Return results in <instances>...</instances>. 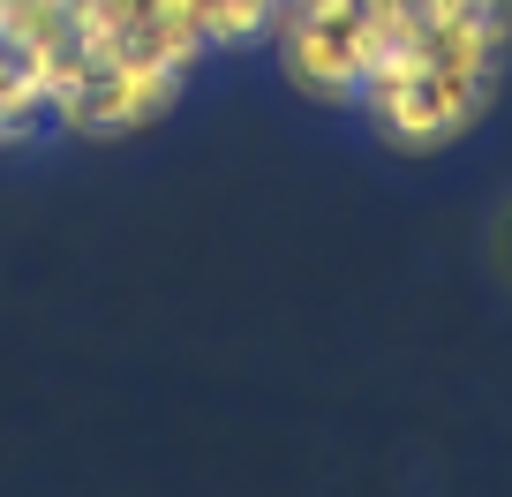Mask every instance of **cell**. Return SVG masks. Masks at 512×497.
<instances>
[{
  "instance_id": "6da1fadb",
  "label": "cell",
  "mask_w": 512,
  "mask_h": 497,
  "mask_svg": "<svg viewBox=\"0 0 512 497\" xmlns=\"http://www.w3.org/2000/svg\"><path fill=\"white\" fill-rule=\"evenodd\" d=\"M181 91H189V68H166V61L128 53V61H113V68L91 76V121H83V136L151 129V121H166V113L181 106Z\"/></svg>"
},
{
  "instance_id": "7a4b0ae2",
  "label": "cell",
  "mask_w": 512,
  "mask_h": 497,
  "mask_svg": "<svg viewBox=\"0 0 512 497\" xmlns=\"http://www.w3.org/2000/svg\"><path fill=\"white\" fill-rule=\"evenodd\" d=\"M272 46H279V68H287V83H294L302 98H317V106H354L362 68H354L347 31H332V23H287V16H272Z\"/></svg>"
},
{
  "instance_id": "3957f363",
  "label": "cell",
  "mask_w": 512,
  "mask_h": 497,
  "mask_svg": "<svg viewBox=\"0 0 512 497\" xmlns=\"http://www.w3.org/2000/svg\"><path fill=\"white\" fill-rule=\"evenodd\" d=\"M272 16H279V0H204L196 31H204L211 53H241L256 38H272Z\"/></svg>"
},
{
  "instance_id": "277c9868",
  "label": "cell",
  "mask_w": 512,
  "mask_h": 497,
  "mask_svg": "<svg viewBox=\"0 0 512 497\" xmlns=\"http://www.w3.org/2000/svg\"><path fill=\"white\" fill-rule=\"evenodd\" d=\"M61 38H68L61 0H8V8H0V46L38 53V46H61Z\"/></svg>"
},
{
  "instance_id": "5b68a950",
  "label": "cell",
  "mask_w": 512,
  "mask_h": 497,
  "mask_svg": "<svg viewBox=\"0 0 512 497\" xmlns=\"http://www.w3.org/2000/svg\"><path fill=\"white\" fill-rule=\"evenodd\" d=\"M482 16H490V23H505V31H512V0H482Z\"/></svg>"
},
{
  "instance_id": "8992f818",
  "label": "cell",
  "mask_w": 512,
  "mask_h": 497,
  "mask_svg": "<svg viewBox=\"0 0 512 497\" xmlns=\"http://www.w3.org/2000/svg\"><path fill=\"white\" fill-rule=\"evenodd\" d=\"M362 8H377V0H362Z\"/></svg>"
}]
</instances>
